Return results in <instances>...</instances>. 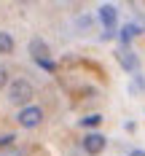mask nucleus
Here are the masks:
<instances>
[{"instance_id":"0eeeda50","label":"nucleus","mask_w":145,"mask_h":156,"mask_svg":"<svg viewBox=\"0 0 145 156\" xmlns=\"http://www.w3.org/2000/svg\"><path fill=\"white\" fill-rule=\"evenodd\" d=\"M140 32H143V27H140V24H132V22H129V24H124V27L116 32V35H118V41L124 43V48H129V43H132V41H134Z\"/></svg>"},{"instance_id":"2eb2a0df","label":"nucleus","mask_w":145,"mask_h":156,"mask_svg":"<svg viewBox=\"0 0 145 156\" xmlns=\"http://www.w3.org/2000/svg\"><path fill=\"white\" fill-rule=\"evenodd\" d=\"M75 24H78V27H89V24H91V16H78Z\"/></svg>"},{"instance_id":"f03ea898","label":"nucleus","mask_w":145,"mask_h":156,"mask_svg":"<svg viewBox=\"0 0 145 156\" xmlns=\"http://www.w3.org/2000/svg\"><path fill=\"white\" fill-rule=\"evenodd\" d=\"M81 148H83V154H89V156H99L108 148V137L102 132H86L83 140H81Z\"/></svg>"},{"instance_id":"f3484780","label":"nucleus","mask_w":145,"mask_h":156,"mask_svg":"<svg viewBox=\"0 0 145 156\" xmlns=\"http://www.w3.org/2000/svg\"><path fill=\"white\" fill-rule=\"evenodd\" d=\"M129 156H145V151H140V148H134V151H129Z\"/></svg>"},{"instance_id":"9b49d317","label":"nucleus","mask_w":145,"mask_h":156,"mask_svg":"<svg viewBox=\"0 0 145 156\" xmlns=\"http://www.w3.org/2000/svg\"><path fill=\"white\" fill-rule=\"evenodd\" d=\"M14 140H16L14 132H5V135H0V151H5V148H14Z\"/></svg>"},{"instance_id":"6e6552de","label":"nucleus","mask_w":145,"mask_h":156,"mask_svg":"<svg viewBox=\"0 0 145 156\" xmlns=\"http://www.w3.org/2000/svg\"><path fill=\"white\" fill-rule=\"evenodd\" d=\"M14 46H16L14 35L5 32V30H0V54H14Z\"/></svg>"},{"instance_id":"4468645a","label":"nucleus","mask_w":145,"mask_h":156,"mask_svg":"<svg viewBox=\"0 0 145 156\" xmlns=\"http://www.w3.org/2000/svg\"><path fill=\"white\" fill-rule=\"evenodd\" d=\"M5 86H8V70L0 67V89H5Z\"/></svg>"},{"instance_id":"f257e3e1","label":"nucleus","mask_w":145,"mask_h":156,"mask_svg":"<svg viewBox=\"0 0 145 156\" xmlns=\"http://www.w3.org/2000/svg\"><path fill=\"white\" fill-rule=\"evenodd\" d=\"M32 97H35V89H32V83L27 78H14L8 83V100L14 105H24L27 108V102H30Z\"/></svg>"},{"instance_id":"7ed1b4c3","label":"nucleus","mask_w":145,"mask_h":156,"mask_svg":"<svg viewBox=\"0 0 145 156\" xmlns=\"http://www.w3.org/2000/svg\"><path fill=\"white\" fill-rule=\"evenodd\" d=\"M16 121H19V126H24V129H35V126L43 121V110L38 108V105H27V108L19 110Z\"/></svg>"},{"instance_id":"ddd939ff","label":"nucleus","mask_w":145,"mask_h":156,"mask_svg":"<svg viewBox=\"0 0 145 156\" xmlns=\"http://www.w3.org/2000/svg\"><path fill=\"white\" fill-rule=\"evenodd\" d=\"M0 156H24V151H19V148H5V151H0Z\"/></svg>"},{"instance_id":"1a4fd4ad","label":"nucleus","mask_w":145,"mask_h":156,"mask_svg":"<svg viewBox=\"0 0 145 156\" xmlns=\"http://www.w3.org/2000/svg\"><path fill=\"white\" fill-rule=\"evenodd\" d=\"M102 124V116L99 113H89V116H83L81 119V126H86V129H94V126Z\"/></svg>"},{"instance_id":"9d476101","label":"nucleus","mask_w":145,"mask_h":156,"mask_svg":"<svg viewBox=\"0 0 145 156\" xmlns=\"http://www.w3.org/2000/svg\"><path fill=\"white\" fill-rule=\"evenodd\" d=\"M143 89H145V78L143 76H134V78H132V83H129V94L137 97V94H143Z\"/></svg>"},{"instance_id":"dca6fc26","label":"nucleus","mask_w":145,"mask_h":156,"mask_svg":"<svg viewBox=\"0 0 145 156\" xmlns=\"http://www.w3.org/2000/svg\"><path fill=\"white\" fill-rule=\"evenodd\" d=\"M113 38H116V32H110V30H105L99 35V41H113Z\"/></svg>"},{"instance_id":"20e7f679","label":"nucleus","mask_w":145,"mask_h":156,"mask_svg":"<svg viewBox=\"0 0 145 156\" xmlns=\"http://www.w3.org/2000/svg\"><path fill=\"white\" fill-rule=\"evenodd\" d=\"M116 59H118V65L126 70V73H140V57L132 51V48H118L116 51Z\"/></svg>"},{"instance_id":"39448f33","label":"nucleus","mask_w":145,"mask_h":156,"mask_svg":"<svg viewBox=\"0 0 145 156\" xmlns=\"http://www.w3.org/2000/svg\"><path fill=\"white\" fill-rule=\"evenodd\" d=\"M97 19H99V24L105 27V30H116V22H118V8L113 5V3H105V5H99L97 8Z\"/></svg>"},{"instance_id":"423d86ee","label":"nucleus","mask_w":145,"mask_h":156,"mask_svg":"<svg viewBox=\"0 0 145 156\" xmlns=\"http://www.w3.org/2000/svg\"><path fill=\"white\" fill-rule=\"evenodd\" d=\"M27 48H30L32 59H48V57H51V48H48V43L43 41V38H32Z\"/></svg>"},{"instance_id":"f8f14e48","label":"nucleus","mask_w":145,"mask_h":156,"mask_svg":"<svg viewBox=\"0 0 145 156\" xmlns=\"http://www.w3.org/2000/svg\"><path fill=\"white\" fill-rule=\"evenodd\" d=\"M35 65H38L40 70H46V73H54V70H57V62H54L51 57H48V59H35Z\"/></svg>"}]
</instances>
